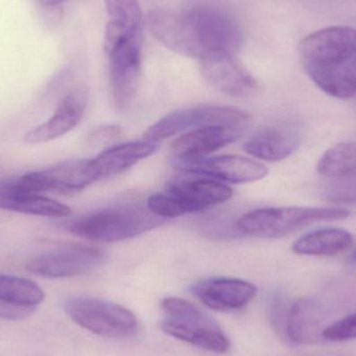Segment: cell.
<instances>
[{
  "instance_id": "1",
  "label": "cell",
  "mask_w": 356,
  "mask_h": 356,
  "mask_svg": "<svg viewBox=\"0 0 356 356\" xmlns=\"http://www.w3.org/2000/svg\"><path fill=\"white\" fill-rule=\"evenodd\" d=\"M145 25L169 50L199 60L211 54H236L244 41L236 20L213 6L156 8L148 13Z\"/></svg>"
},
{
  "instance_id": "2",
  "label": "cell",
  "mask_w": 356,
  "mask_h": 356,
  "mask_svg": "<svg viewBox=\"0 0 356 356\" xmlns=\"http://www.w3.org/2000/svg\"><path fill=\"white\" fill-rule=\"evenodd\" d=\"M299 56L307 74L332 97L356 95V27L338 25L301 40Z\"/></svg>"
},
{
  "instance_id": "3",
  "label": "cell",
  "mask_w": 356,
  "mask_h": 356,
  "mask_svg": "<svg viewBox=\"0 0 356 356\" xmlns=\"http://www.w3.org/2000/svg\"><path fill=\"white\" fill-rule=\"evenodd\" d=\"M163 220L152 213L147 205H116L86 213L70 222L67 229L86 240L115 243L154 229L162 225Z\"/></svg>"
},
{
  "instance_id": "4",
  "label": "cell",
  "mask_w": 356,
  "mask_h": 356,
  "mask_svg": "<svg viewBox=\"0 0 356 356\" xmlns=\"http://www.w3.org/2000/svg\"><path fill=\"white\" fill-rule=\"evenodd\" d=\"M143 31H129L108 26L104 49L108 58L113 99L127 108L135 99L142 73Z\"/></svg>"
},
{
  "instance_id": "5",
  "label": "cell",
  "mask_w": 356,
  "mask_h": 356,
  "mask_svg": "<svg viewBox=\"0 0 356 356\" xmlns=\"http://www.w3.org/2000/svg\"><path fill=\"white\" fill-rule=\"evenodd\" d=\"M348 209L334 207H266L244 213L236 222L238 232L259 238H280L312 224L345 219Z\"/></svg>"
},
{
  "instance_id": "6",
  "label": "cell",
  "mask_w": 356,
  "mask_h": 356,
  "mask_svg": "<svg viewBox=\"0 0 356 356\" xmlns=\"http://www.w3.org/2000/svg\"><path fill=\"white\" fill-rule=\"evenodd\" d=\"M165 334L209 353H225L230 342L219 324L192 303L177 297L162 301Z\"/></svg>"
},
{
  "instance_id": "7",
  "label": "cell",
  "mask_w": 356,
  "mask_h": 356,
  "mask_svg": "<svg viewBox=\"0 0 356 356\" xmlns=\"http://www.w3.org/2000/svg\"><path fill=\"white\" fill-rule=\"evenodd\" d=\"M64 309L77 325L97 336L125 340L137 334V318L117 303L81 297L67 301Z\"/></svg>"
},
{
  "instance_id": "8",
  "label": "cell",
  "mask_w": 356,
  "mask_h": 356,
  "mask_svg": "<svg viewBox=\"0 0 356 356\" xmlns=\"http://www.w3.org/2000/svg\"><path fill=\"white\" fill-rule=\"evenodd\" d=\"M250 116L232 106H199L169 113L144 134V140L156 144L179 134L205 125L246 127Z\"/></svg>"
},
{
  "instance_id": "9",
  "label": "cell",
  "mask_w": 356,
  "mask_h": 356,
  "mask_svg": "<svg viewBox=\"0 0 356 356\" xmlns=\"http://www.w3.org/2000/svg\"><path fill=\"white\" fill-rule=\"evenodd\" d=\"M10 181L15 188L25 192L75 194L97 180L92 169L91 160H77L27 173Z\"/></svg>"
},
{
  "instance_id": "10",
  "label": "cell",
  "mask_w": 356,
  "mask_h": 356,
  "mask_svg": "<svg viewBox=\"0 0 356 356\" xmlns=\"http://www.w3.org/2000/svg\"><path fill=\"white\" fill-rule=\"evenodd\" d=\"M106 257L99 249L85 245H67L27 263L26 269L48 280L75 277L93 272L104 264Z\"/></svg>"
},
{
  "instance_id": "11",
  "label": "cell",
  "mask_w": 356,
  "mask_h": 356,
  "mask_svg": "<svg viewBox=\"0 0 356 356\" xmlns=\"http://www.w3.org/2000/svg\"><path fill=\"white\" fill-rule=\"evenodd\" d=\"M175 167L190 175L234 184L257 181L264 179L269 172L265 165L241 156H220L190 160L177 159Z\"/></svg>"
},
{
  "instance_id": "12",
  "label": "cell",
  "mask_w": 356,
  "mask_h": 356,
  "mask_svg": "<svg viewBox=\"0 0 356 356\" xmlns=\"http://www.w3.org/2000/svg\"><path fill=\"white\" fill-rule=\"evenodd\" d=\"M201 72L211 87L226 95L246 97L259 86L234 54H211L200 60Z\"/></svg>"
},
{
  "instance_id": "13",
  "label": "cell",
  "mask_w": 356,
  "mask_h": 356,
  "mask_svg": "<svg viewBox=\"0 0 356 356\" xmlns=\"http://www.w3.org/2000/svg\"><path fill=\"white\" fill-rule=\"evenodd\" d=\"M192 294L205 307L216 312L243 309L255 298L254 284L240 278L213 277L191 286Z\"/></svg>"
},
{
  "instance_id": "14",
  "label": "cell",
  "mask_w": 356,
  "mask_h": 356,
  "mask_svg": "<svg viewBox=\"0 0 356 356\" xmlns=\"http://www.w3.org/2000/svg\"><path fill=\"white\" fill-rule=\"evenodd\" d=\"M87 104V92L83 89L72 90L60 100L51 118L27 131L23 141L29 145L42 144L67 135L81 122Z\"/></svg>"
},
{
  "instance_id": "15",
  "label": "cell",
  "mask_w": 356,
  "mask_h": 356,
  "mask_svg": "<svg viewBox=\"0 0 356 356\" xmlns=\"http://www.w3.org/2000/svg\"><path fill=\"white\" fill-rule=\"evenodd\" d=\"M245 127L205 125L181 134L173 141L172 152L177 160L205 158L240 139Z\"/></svg>"
},
{
  "instance_id": "16",
  "label": "cell",
  "mask_w": 356,
  "mask_h": 356,
  "mask_svg": "<svg viewBox=\"0 0 356 356\" xmlns=\"http://www.w3.org/2000/svg\"><path fill=\"white\" fill-rule=\"evenodd\" d=\"M300 144V134L289 124L264 127L247 140L244 150L257 160L280 162L292 156Z\"/></svg>"
},
{
  "instance_id": "17",
  "label": "cell",
  "mask_w": 356,
  "mask_h": 356,
  "mask_svg": "<svg viewBox=\"0 0 356 356\" xmlns=\"http://www.w3.org/2000/svg\"><path fill=\"white\" fill-rule=\"evenodd\" d=\"M0 209L47 218H67L72 213L68 205L38 193L18 190L10 180L0 184Z\"/></svg>"
},
{
  "instance_id": "18",
  "label": "cell",
  "mask_w": 356,
  "mask_h": 356,
  "mask_svg": "<svg viewBox=\"0 0 356 356\" xmlns=\"http://www.w3.org/2000/svg\"><path fill=\"white\" fill-rule=\"evenodd\" d=\"M156 150V144L145 140L112 146L91 160L96 180L115 177L129 170L140 161L152 156Z\"/></svg>"
},
{
  "instance_id": "19",
  "label": "cell",
  "mask_w": 356,
  "mask_h": 356,
  "mask_svg": "<svg viewBox=\"0 0 356 356\" xmlns=\"http://www.w3.org/2000/svg\"><path fill=\"white\" fill-rule=\"evenodd\" d=\"M166 192L190 203L198 211L225 202L234 194L230 186L207 177L172 180L167 184Z\"/></svg>"
},
{
  "instance_id": "20",
  "label": "cell",
  "mask_w": 356,
  "mask_h": 356,
  "mask_svg": "<svg viewBox=\"0 0 356 356\" xmlns=\"http://www.w3.org/2000/svg\"><path fill=\"white\" fill-rule=\"evenodd\" d=\"M355 236L343 228H322L299 238L292 250L305 257H334L349 250Z\"/></svg>"
},
{
  "instance_id": "21",
  "label": "cell",
  "mask_w": 356,
  "mask_h": 356,
  "mask_svg": "<svg viewBox=\"0 0 356 356\" xmlns=\"http://www.w3.org/2000/svg\"><path fill=\"white\" fill-rule=\"evenodd\" d=\"M322 332L321 313L316 303L300 299L290 307L286 321L289 340L296 344H315L322 338Z\"/></svg>"
},
{
  "instance_id": "22",
  "label": "cell",
  "mask_w": 356,
  "mask_h": 356,
  "mask_svg": "<svg viewBox=\"0 0 356 356\" xmlns=\"http://www.w3.org/2000/svg\"><path fill=\"white\" fill-rule=\"evenodd\" d=\"M317 172L334 179L356 178V143L337 144L326 150L318 162Z\"/></svg>"
},
{
  "instance_id": "23",
  "label": "cell",
  "mask_w": 356,
  "mask_h": 356,
  "mask_svg": "<svg viewBox=\"0 0 356 356\" xmlns=\"http://www.w3.org/2000/svg\"><path fill=\"white\" fill-rule=\"evenodd\" d=\"M44 298L43 290L33 280L0 273V301L14 307L33 309Z\"/></svg>"
},
{
  "instance_id": "24",
  "label": "cell",
  "mask_w": 356,
  "mask_h": 356,
  "mask_svg": "<svg viewBox=\"0 0 356 356\" xmlns=\"http://www.w3.org/2000/svg\"><path fill=\"white\" fill-rule=\"evenodd\" d=\"M110 21L135 31H143L145 19L138 0H104Z\"/></svg>"
},
{
  "instance_id": "25",
  "label": "cell",
  "mask_w": 356,
  "mask_h": 356,
  "mask_svg": "<svg viewBox=\"0 0 356 356\" xmlns=\"http://www.w3.org/2000/svg\"><path fill=\"white\" fill-rule=\"evenodd\" d=\"M146 205L152 213L163 219L199 213L196 207L168 192L152 195L147 199Z\"/></svg>"
},
{
  "instance_id": "26",
  "label": "cell",
  "mask_w": 356,
  "mask_h": 356,
  "mask_svg": "<svg viewBox=\"0 0 356 356\" xmlns=\"http://www.w3.org/2000/svg\"><path fill=\"white\" fill-rule=\"evenodd\" d=\"M322 338L327 341H334V342L355 340L356 339V313L347 316L326 327L322 332Z\"/></svg>"
},
{
  "instance_id": "27",
  "label": "cell",
  "mask_w": 356,
  "mask_h": 356,
  "mask_svg": "<svg viewBox=\"0 0 356 356\" xmlns=\"http://www.w3.org/2000/svg\"><path fill=\"white\" fill-rule=\"evenodd\" d=\"M121 135V129L117 125H104L97 127L90 135V142L92 144H104L112 141Z\"/></svg>"
},
{
  "instance_id": "28",
  "label": "cell",
  "mask_w": 356,
  "mask_h": 356,
  "mask_svg": "<svg viewBox=\"0 0 356 356\" xmlns=\"http://www.w3.org/2000/svg\"><path fill=\"white\" fill-rule=\"evenodd\" d=\"M43 8H56L68 0H35Z\"/></svg>"
},
{
  "instance_id": "29",
  "label": "cell",
  "mask_w": 356,
  "mask_h": 356,
  "mask_svg": "<svg viewBox=\"0 0 356 356\" xmlns=\"http://www.w3.org/2000/svg\"><path fill=\"white\" fill-rule=\"evenodd\" d=\"M351 261H355L356 263V250L355 252L353 253V255H351Z\"/></svg>"
}]
</instances>
